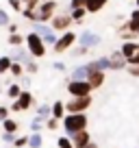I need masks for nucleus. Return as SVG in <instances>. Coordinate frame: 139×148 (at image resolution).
Instances as JSON below:
<instances>
[{
  "instance_id": "obj_28",
  "label": "nucleus",
  "mask_w": 139,
  "mask_h": 148,
  "mask_svg": "<svg viewBox=\"0 0 139 148\" xmlns=\"http://www.w3.org/2000/svg\"><path fill=\"white\" fill-rule=\"evenodd\" d=\"M39 70V63H37V59H35V57H33L31 61H26V63H24V72L26 74H35Z\"/></svg>"
},
{
  "instance_id": "obj_38",
  "label": "nucleus",
  "mask_w": 139,
  "mask_h": 148,
  "mask_svg": "<svg viewBox=\"0 0 139 148\" xmlns=\"http://www.w3.org/2000/svg\"><path fill=\"white\" fill-rule=\"evenodd\" d=\"M78 7H87V0H70V9H78Z\"/></svg>"
},
{
  "instance_id": "obj_12",
  "label": "nucleus",
  "mask_w": 139,
  "mask_h": 148,
  "mask_svg": "<svg viewBox=\"0 0 139 148\" xmlns=\"http://www.w3.org/2000/svg\"><path fill=\"white\" fill-rule=\"evenodd\" d=\"M109 59H111V70H126L128 68V61H126V57L122 55V50L111 52Z\"/></svg>"
},
{
  "instance_id": "obj_5",
  "label": "nucleus",
  "mask_w": 139,
  "mask_h": 148,
  "mask_svg": "<svg viewBox=\"0 0 139 148\" xmlns=\"http://www.w3.org/2000/svg\"><path fill=\"white\" fill-rule=\"evenodd\" d=\"M76 42H78V35H76L74 31H65V33H61V35H59V39L55 42L52 50H55L57 55H61V52H67Z\"/></svg>"
},
{
  "instance_id": "obj_2",
  "label": "nucleus",
  "mask_w": 139,
  "mask_h": 148,
  "mask_svg": "<svg viewBox=\"0 0 139 148\" xmlns=\"http://www.w3.org/2000/svg\"><path fill=\"white\" fill-rule=\"evenodd\" d=\"M61 124H63V131L67 135H74V133H78V131L87 129V116H85V113H67Z\"/></svg>"
},
{
  "instance_id": "obj_17",
  "label": "nucleus",
  "mask_w": 139,
  "mask_h": 148,
  "mask_svg": "<svg viewBox=\"0 0 139 148\" xmlns=\"http://www.w3.org/2000/svg\"><path fill=\"white\" fill-rule=\"evenodd\" d=\"M87 81H89V85H91L93 89L102 87V85H104V72H102V70H96V72H91L87 76Z\"/></svg>"
},
{
  "instance_id": "obj_4",
  "label": "nucleus",
  "mask_w": 139,
  "mask_h": 148,
  "mask_svg": "<svg viewBox=\"0 0 139 148\" xmlns=\"http://www.w3.org/2000/svg\"><path fill=\"white\" fill-rule=\"evenodd\" d=\"M91 107V94L89 96H72L65 102V111L67 113H85Z\"/></svg>"
},
{
  "instance_id": "obj_14",
  "label": "nucleus",
  "mask_w": 139,
  "mask_h": 148,
  "mask_svg": "<svg viewBox=\"0 0 139 148\" xmlns=\"http://www.w3.org/2000/svg\"><path fill=\"white\" fill-rule=\"evenodd\" d=\"M89 70L91 72H96V70H102V72H107V70H111V59L109 57H98V59L89 61Z\"/></svg>"
},
{
  "instance_id": "obj_34",
  "label": "nucleus",
  "mask_w": 139,
  "mask_h": 148,
  "mask_svg": "<svg viewBox=\"0 0 139 148\" xmlns=\"http://www.w3.org/2000/svg\"><path fill=\"white\" fill-rule=\"evenodd\" d=\"M9 9L20 11V13H22V9H24V2H22V0H9Z\"/></svg>"
},
{
  "instance_id": "obj_8",
  "label": "nucleus",
  "mask_w": 139,
  "mask_h": 148,
  "mask_svg": "<svg viewBox=\"0 0 139 148\" xmlns=\"http://www.w3.org/2000/svg\"><path fill=\"white\" fill-rule=\"evenodd\" d=\"M33 105H35V98H33V94L28 92V89H22V94H20V96L13 100V105H11L9 109L15 111V113H20V111H28Z\"/></svg>"
},
{
  "instance_id": "obj_29",
  "label": "nucleus",
  "mask_w": 139,
  "mask_h": 148,
  "mask_svg": "<svg viewBox=\"0 0 139 148\" xmlns=\"http://www.w3.org/2000/svg\"><path fill=\"white\" fill-rule=\"evenodd\" d=\"M44 126H46V122H44L42 118H37V116L33 118V122H31V131H33V133H42Z\"/></svg>"
},
{
  "instance_id": "obj_18",
  "label": "nucleus",
  "mask_w": 139,
  "mask_h": 148,
  "mask_svg": "<svg viewBox=\"0 0 139 148\" xmlns=\"http://www.w3.org/2000/svg\"><path fill=\"white\" fill-rule=\"evenodd\" d=\"M109 0H87V13H98V11H102L104 7H107Z\"/></svg>"
},
{
  "instance_id": "obj_48",
  "label": "nucleus",
  "mask_w": 139,
  "mask_h": 148,
  "mask_svg": "<svg viewBox=\"0 0 139 148\" xmlns=\"http://www.w3.org/2000/svg\"><path fill=\"white\" fill-rule=\"evenodd\" d=\"M22 2H26V0H22Z\"/></svg>"
},
{
  "instance_id": "obj_24",
  "label": "nucleus",
  "mask_w": 139,
  "mask_h": 148,
  "mask_svg": "<svg viewBox=\"0 0 139 148\" xmlns=\"http://www.w3.org/2000/svg\"><path fill=\"white\" fill-rule=\"evenodd\" d=\"M11 63H13V59H11L9 55H2V57H0V74H9Z\"/></svg>"
},
{
  "instance_id": "obj_36",
  "label": "nucleus",
  "mask_w": 139,
  "mask_h": 148,
  "mask_svg": "<svg viewBox=\"0 0 139 148\" xmlns=\"http://www.w3.org/2000/svg\"><path fill=\"white\" fill-rule=\"evenodd\" d=\"M0 137H2V142H5V144H13L15 142V133H9V131H5Z\"/></svg>"
},
{
  "instance_id": "obj_45",
  "label": "nucleus",
  "mask_w": 139,
  "mask_h": 148,
  "mask_svg": "<svg viewBox=\"0 0 139 148\" xmlns=\"http://www.w3.org/2000/svg\"><path fill=\"white\" fill-rule=\"evenodd\" d=\"M85 148H98V144H93V142H89V144H87V146H85Z\"/></svg>"
},
{
  "instance_id": "obj_22",
  "label": "nucleus",
  "mask_w": 139,
  "mask_h": 148,
  "mask_svg": "<svg viewBox=\"0 0 139 148\" xmlns=\"http://www.w3.org/2000/svg\"><path fill=\"white\" fill-rule=\"evenodd\" d=\"M42 144H44L42 133H31L28 135V148H42Z\"/></svg>"
},
{
  "instance_id": "obj_44",
  "label": "nucleus",
  "mask_w": 139,
  "mask_h": 148,
  "mask_svg": "<svg viewBox=\"0 0 139 148\" xmlns=\"http://www.w3.org/2000/svg\"><path fill=\"white\" fill-rule=\"evenodd\" d=\"M130 20H133V22H139V7L133 11V13H130Z\"/></svg>"
},
{
  "instance_id": "obj_1",
  "label": "nucleus",
  "mask_w": 139,
  "mask_h": 148,
  "mask_svg": "<svg viewBox=\"0 0 139 148\" xmlns=\"http://www.w3.org/2000/svg\"><path fill=\"white\" fill-rule=\"evenodd\" d=\"M26 42H24V46L28 48V52H31L35 59H44L46 57V52H48V46L44 44V39L37 35L35 31H31V33H26Z\"/></svg>"
},
{
  "instance_id": "obj_42",
  "label": "nucleus",
  "mask_w": 139,
  "mask_h": 148,
  "mask_svg": "<svg viewBox=\"0 0 139 148\" xmlns=\"http://www.w3.org/2000/svg\"><path fill=\"white\" fill-rule=\"evenodd\" d=\"M52 68H55L57 72H63V70H65V63H61V61H55V63H52Z\"/></svg>"
},
{
  "instance_id": "obj_30",
  "label": "nucleus",
  "mask_w": 139,
  "mask_h": 148,
  "mask_svg": "<svg viewBox=\"0 0 139 148\" xmlns=\"http://www.w3.org/2000/svg\"><path fill=\"white\" fill-rule=\"evenodd\" d=\"M57 148H74V144H72V137H59L57 139Z\"/></svg>"
},
{
  "instance_id": "obj_15",
  "label": "nucleus",
  "mask_w": 139,
  "mask_h": 148,
  "mask_svg": "<svg viewBox=\"0 0 139 148\" xmlns=\"http://www.w3.org/2000/svg\"><path fill=\"white\" fill-rule=\"evenodd\" d=\"M89 74H91L89 65H87V63H83V65H76V68L70 72V79H72V81H87Z\"/></svg>"
},
{
  "instance_id": "obj_25",
  "label": "nucleus",
  "mask_w": 139,
  "mask_h": 148,
  "mask_svg": "<svg viewBox=\"0 0 139 148\" xmlns=\"http://www.w3.org/2000/svg\"><path fill=\"white\" fill-rule=\"evenodd\" d=\"M9 74H11V76H15V79H20V76L24 74V63L13 61V63H11V68H9Z\"/></svg>"
},
{
  "instance_id": "obj_31",
  "label": "nucleus",
  "mask_w": 139,
  "mask_h": 148,
  "mask_svg": "<svg viewBox=\"0 0 139 148\" xmlns=\"http://www.w3.org/2000/svg\"><path fill=\"white\" fill-rule=\"evenodd\" d=\"M11 24V18H9V11H5V9H0V26H9Z\"/></svg>"
},
{
  "instance_id": "obj_39",
  "label": "nucleus",
  "mask_w": 139,
  "mask_h": 148,
  "mask_svg": "<svg viewBox=\"0 0 139 148\" xmlns=\"http://www.w3.org/2000/svg\"><path fill=\"white\" fill-rule=\"evenodd\" d=\"M9 107H5V105H0V122L2 120H7V118H9Z\"/></svg>"
},
{
  "instance_id": "obj_46",
  "label": "nucleus",
  "mask_w": 139,
  "mask_h": 148,
  "mask_svg": "<svg viewBox=\"0 0 139 148\" xmlns=\"http://www.w3.org/2000/svg\"><path fill=\"white\" fill-rule=\"evenodd\" d=\"M0 94H2V85H0Z\"/></svg>"
},
{
  "instance_id": "obj_35",
  "label": "nucleus",
  "mask_w": 139,
  "mask_h": 148,
  "mask_svg": "<svg viewBox=\"0 0 139 148\" xmlns=\"http://www.w3.org/2000/svg\"><path fill=\"white\" fill-rule=\"evenodd\" d=\"M59 122H61V120H57V118H48V120H46V129L57 131V129H59Z\"/></svg>"
},
{
  "instance_id": "obj_32",
  "label": "nucleus",
  "mask_w": 139,
  "mask_h": 148,
  "mask_svg": "<svg viewBox=\"0 0 139 148\" xmlns=\"http://www.w3.org/2000/svg\"><path fill=\"white\" fill-rule=\"evenodd\" d=\"M13 146H15V148H24V146H28V135H20V137H15Z\"/></svg>"
},
{
  "instance_id": "obj_10",
  "label": "nucleus",
  "mask_w": 139,
  "mask_h": 148,
  "mask_svg": "<svg viewBox=\"0 0 139 148\" xmlns=\"http://www.w3.org/2000/svg\"><path fill=\"white\" fill-rule=\"evenodd\" d=\"M67 92L70 96H89L93 92V87L89 85V81H67Z\"/></svg>"
},
{
  "instance_id": "obj_16",
  "label": "nucleus",
  "mask_w": 139,
  "mask_h": 148,
  "mask_svg": "<svg viewBox=\"0 0 139 148\" xmlns=\"http://www.w3.org/2000/svg\"><path fill=\"white\" fill-rule=\"evenodd\" d=\"M120 50H122V55L128 59V57H133L135 52H139V42H137V39H133V42H122Z\"/></svg>"
},
{
  "instance_id": "obj_7",
  "label": "nucleus",
  "mask_w": 139,
  "mask_h": 148,
  "mask_svg": "<svg viewBox=\"0 0 139 148\" xmlns=\"http://www.w3.org/2000/svg\"><path fill=\"white\" fill-rule=\"evenodd\" d=\"M57 9H59V2L57 0H44L42 5L37 7V22H50L55 18Z\"/></svg>"
},
{
  "instance_id": "obj_3",
  "label": "nucleus",
  "mask_w": 139,
  "mask_h": 148,
  "mask_svg": "<svg viewBox=\"0 0 139 148\" xmlns=\"http://www.w3.org/2000/svg\"><path fill=\"white\" fill-rule=\"evenodd\" d=\"M31 28L44 39V44H46V46H55V42L59 39L57 31H55L48 22H31Z\"/></svg>"
},
{
  "instance_id": "obj_40",
  "label": "nucleus",
  "mask_w": 139,
  "mask_h": 148,
  "mask_svg": "<svg viewBox=\"0 0 139 148\" xmlns=\"http://www.w3.org/2000/svg\"><path fill=\"white\" fill-rule=\"evenodd\" d=\"M126 61H128V65H139V52H135V55L128 57Z\"/></svg>"
},
{
  "instance_id": "obj_27",
  "label": "nucleus",
  "mask_w": 139,
  "mask_h": 148,
  "mask_svg": "<svg viewBox=\"0 0 139 148\" xmlns=\"http://www.w3.org/2000/svg\"><path fill=\"white\" fill-rule=\"evenodd\" d=\"M2 129H5V131H9V133H18L20 124H18L15 120H11V118H7V120H2Z\"/></svg>"
},
{
  "instance_id": "obj_20",
  "label": "nucleus",
  "mask_w": 139,
  "mask_h": 148,
  "mask_svg": "<svg viewBox=\"0 0 139 148\" xmlns=\"http://www.w3.org/2000/svg\"><path fill=\"white\" fill-rule=\"evenodd\" d=\"M70 15H72V20H74V24H80L85 20V15H87V9L85 7H78V9H70Z\"/></svg>"
},
{
  "instance_id": "obj_47",
  "label": "nucleus",
  "mask_w": 139,
  "mask_h": 148,
  "mask_svg": "<svg viewBox=\"0 0 139 148\" xmlns=\"http://www.w3.org/2000/svg\"><path fill=\"white\" fill-rule=\"evenodd\" d=\"M135 2H137V7H139V0H135Z\"/></svg>"
},
{
  "instance_id": "obj_21",
  "label": "nucleus",
  "mask_w": 139,
  "mask_h": 148,
  "mask_svg": "<svg viewBox=\"0 0 139 148\" xmlns=\"http://www.w3.org/2000/svg\"><path fill=\"white\" fill-rule=\"evenodd\" d=\"M37 118H42L44 122H46L48 118H52V105H46V102H44V105H39V107H37Z\"/></svg>"
},
{
  "instance_id": "obj_41",
  "label": "nucleus",
  "mask_w": 139,
  "mask_h": 148,
  "mask_svg": "<svg viewBox=\"0 0 139 148\" xmlns=\"http://www.w3.org/2000/svg\"><path fill=\"white\" fill-rule=\"evenodd\" d=\"M126 70H128L130 76H139V65H128Z\"/></svg>"
},
{
  "instance_id": "obj_13",
  "label": "nucleus",
  "mask_w": 139,
  "mask_h": 148,
  "mask_svg": "<svg viewBox=\"0 0 139 148\" xmlns=\"http://www.w3.org/2000/svg\"><path fill=\"white\" fill-rule=\"evenodd\" d=\"M70 137H72L74 148H85L89 142H91V135L87 133V129H85V131H78V133H74V135H70Z\"/></svg>"
},
{
  "instance_id": "obj_6",
  "label": "nucleus",
  "mask_w": 139,
  "mask_h": 148,
  "mask_svg": "<svg viewBox=\"0 0 139 148\" xmlns=\"http://www.w3.org/2000/svg\"><path fill=\"white\" fill-rule=\"evenodd\" d=\"M72 24H74V20H72V15H70V11H57L55 18L50 20V26L55 28L57 33H65L72 28Z\"/></svg>"
},
{
  "instance_id": "obj_33",
  "label": "nucleus",
  "mask_w": 139,
  "mask_h": 148,
  "mask_svg": "<svg viewBox=\"0 0 139 148\" xmlns=\"http://www.w3.org/2000/svg\"><path fill=\"white\" fill-rule=\"evenodd\" d=\"M72 50V57H85L89 52V48H85V46H78V48H70Z\"/></svg>"
},
{
  "instance_id": "obj_9",
  "label": "nucleus",
  "mask_w": 139,
  "mask_h": 148,
  "mask_svg": "<svg viewBox=\"0 0 139 148\" xmlns=\"http://www.w3.org/2000/svg\"><path fill=\"white\" fill-rule=\"evenodd\" d=\"M100 42H102V37L98 35L96 31H91V28H83V31L78 33V46H85V48H96V46H100Z\"/></svg>"
},
{
  "instance_id": "obj_19",
  "label": "nucleus",
  "mask_w": 139,
  "mask_h": 148,
  "mask_svg": "<svg viewBox=\"0 0 139 148\" xmlns=\"http://www.w3.org/2000/svg\"><path fill=\"white\" fill-rule=\"evenodd\" d=\"M65 102H61V100H57V102H52V118H57V120H63L65 118Z\"/></svg>"
},
{
  "instance_id": "obj_11",
  "label": "nucleus",
  "mask_w": 139,
  "mask_h": 148,
  "mask_svg": "<svg viewBox=\"0 0 139 148\" xmlns=\"http://www.w3.org/2000/svg\"><path fill=\"white\" fill-rule=\"evenodd\" d=\"M9 57H11L13 61H18V63H26V61H31V59H33V55L28 52V48H26V46H11Z\"/></svg>"
},
{
  "instance_id": "obj_43",
  "label": "nucleus",
  "mask_w": 139,
  "mask_h": 148,
  "mask_svg": "<svg viewBox=\"0 0 139 148\" xmlns=\"http://www.w3.org/2000/svg\"><path fill=\"white\" fill-rule=\"evenodd\" d=\"M7 31H9V35H11V33H20V26H18V24H13V22H11L9 26H7Z\"/></svg>"
},
{
  "instance_id": "obj_26",
  "label": "nucleus",
  "mask_w": 139,
  "mask_h": 148,
  "mask_svg": "<svg viewBox=\"0 0 139 148\" xmlns=\"http://www.w3.org/2000/svg\"><path fill=\"white\" fill-rule=\"evenodd\" d=\"M20 94H22V87H20L18 83H9V85H7V96H9V98H13V100H15Z\"/></svg>"
},
{
  "instance_id": "obj_23",
  "label": "nucleus",
  "mask_w": 139,
  "mask_h": 148,
  "mask_svg": "<svg viewBox=\"0 0 139 148\" xmlns=\"http://www.w3.org/2000/svg\"><path fill=\"white\" fill-rule=\"evenodd\" d=\"M24 42H26V37L22 33H11L9 35V46H24Z\"/></svg>"
},
{
  "instance_id": "obj_37",
  "label": "nucleus",
  "mask_w": 139,
  "mask_h": 148,
  "mask_svg": "<svg viewBox=\"0 0 139 148\" xmlns=\"http://www.w3.org/2000/svg\"><path fill=\"white\" fill-rule=\"evenodd\" d=\"M42 2L44 0H26V2H24V9H37Z\"/></svg>"
}]
</instances>
